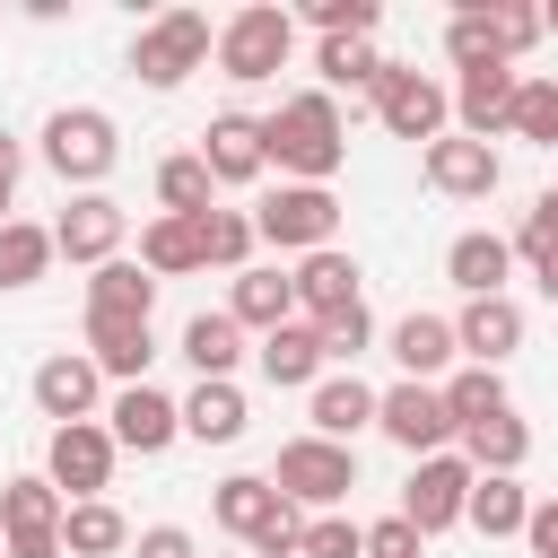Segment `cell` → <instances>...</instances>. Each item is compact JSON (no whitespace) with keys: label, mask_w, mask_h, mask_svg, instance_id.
Returning <instances> with one entry per match:
<instances>
[{"label":"cell","mask_w":558,"mask_h":558,"mask_svg":"<svg viewBox=\"0 0 558 558\" xmlns=\"http://www.w3.org/2000/svg\"><path fill=\"white\" fill-rule=\"evenodd\" d=\"M340 157H349V131H340V105H331L323 87L288 96V105L262 122V166H279L288 183H331Z\"/></svg>","instance_id":"obj_1"},{"label":"cell","mask_w":558,"mask_h":558,"mask_svg":"<svg viewBox=\"0 0 558 558\" xmlns=\"http://www.w3.org/2000/svg\"><path fill=\"white\" fill-rule=\"evenodd\" d=\"M209 52H218V26H209L201 9H166V17H148V26H140L131 70H140V87H183Z\"/></svg>","instance_id":"obj_2"},{"label":"cell","mask_w":558,"mask_h":558,"mask_svg":"<svg viewBox=\"0 0 558 558\" xmlns=\"http://www.w3.org/2000/svg\"><path fill=\"white\" fill-rule=\"evenodd\" d=\"M113 157H122V140H113V113H96V105H61V113L44 122V166H52L61 183L96 192V183L113 174Z\"/></svg>","instance_id":"obj_3"},{"label":"cell","mask_w":558,"mask_h":558,"mask_svg":"<svg viewBox=\"0 0 558 558\" xmlns=\"http://www.w3.org/2000/svg\"><path fill=\"white\" fill-rule=\"evenodd\" d=\"M270 488H279L288 506H314V514H331V506L357 488V453H349V445H331V436H296V445H279V471H270Z\"/></svg>","instance_id":"obj_4"},{"label":"cell","mask_w":558,"mask_h":558,"mask_svg":"<svg viewBox=\"0 0 558 558\" xmlns=\"http://www.w3.org/2000/svg\"><path fill=\"white\" fill-rule=\"evenodd\" d=\"M288 44H296V17L270 9V0H253V9H235V17L218 26V70H227L235 87H262V78L288 61Z\"/></svg>","instance_id":"obj_5"},{"label":"cell","mask_w":558,"mask_h":558,"mask_svg":"<svg viewBox=\"0 0 558 558\" xmlns=\"http://www.w3.org/2000/svg\"><path fill=\"white\" fill-rule=\"evenodd\" d=\"M331 227H340L331 183H279V192L253 209V244H279V253H323Z\"/></svg>","instance_id":"obj_6"},{"label":"cell","mask_w":558,"mask_h":558,"mask_svg":"<svg viewBox=\"0 0 558 558\" xmlns=\"http://www.w3.org/2000/svg\"><path fill=\"white\" fill-rule=\"evenodd\" d=\"M366 96H375V122H384L392 140H445V113H453V96H445L427 70H410V61H384Z\"/></svg>","instance_id":"obj_7"},{"label":"cell","mask_w":558,"mask_h":558,"mask_svg":"<svg viewBox=\"0 0 558 558\" xmlns=\"http://www.w3.org/2000/svg\"><path fill=\"white\" fill-rule=\"evenodd\" d=\"M113 436L96 427V418H78V427H52V445H44V480L61 488V506H87V497H105L113 488Z\"/></svg>","instance_id":"obj_8"},{"label":"cell","mask_w":558,"mask_h":558,"mask_svg":"<svg viewBox=\"0 0 558 558\" xmlns=\"http://www.w3.org/2000/svg\"><path fill=\"white\" fill-rule=\"evenodd\" d=\"M471 480H480V471H471L462 453H427V462L410 471V488H401V523H410L418 541H427V532H453L462 506H471Z\"/></svg>","instance_id":"obj_9"},{"label":"cell","mask_w":558,"mask_h":558,"mask_svg":"<svg viewBox=\"0 0 558 558\" xmlns=\"http://www.w3.org/2000/svg\"><path fill=\"white\" fill-rule=\"evenodd\" d=\"M0 549L9 558H61V488L52 480H9L0 488Z\"/></svg>","instance_id":"obj_10"},{"label":"cell","mask_w":558,"mask_h":558,"mask_svg":"<svg viewBox=\"0 0 558 558\" xmlns=\"http://www.w3.org/2000/svg\"><path fill=\"white\" fill-rule=\"evenodd\" d=\"M375 427H384L401 453H418V462L453 445V410H445L436 384H392V392H375Z\"/></svg>","instance_id":"obj_11"},{"label":"cell","mask_w":558,"mask_h":558,"mask_svg":"<svg viewBox=\"0 0 558 558\" xmlns=\"http://www.w3.org/2000/svg\"><path fill=\"white\" fill-rule=\"evenodd\" d=\"M52 253H70L78 270L122 262V201H105V192H70V209L52 218Z\"/></svg>","instance_id":"obj_12"},{"label":"cell","mask_w":558,"mask_h":558,"mask_svg":"<svg viewBox=\"0 0 558 558\" xmlns=\"http://www.w3.org/2000/svg\"><path fill=\"white\" fill-rule=\"evenodd\" d=\"M105 436H113L122 453H166V445L183 436V410H174L157 384H122L113 410H105Z\"/></svg>","instance_id":"obj_13"},{"label":"cell","mask_w":558,"mask_h":558,"mask_svg":"<svg viewBox=\"0 0 558 558\" xmlns=\"http://www.w3.org/2000/svg\"><path fill=\"white\" fill-rule=\"evenodd\" d=\"M497 148L488 140H462V131H445V140H427V183L445 192V201H488L497 192Z\"/></svg>","instance_id":"obj_14"},{"label":"cell","mask_w":558,"mask_h":558,"mask_svg":"<svg viewBox=\"0 0 558 558\" xmlns=\"http://www.w3.org/2000/svg\"><path fill=\"white\" fill-rule=\"evenodd\" d=\"M96 392H105V375H96V357H78V349H61V357L35 366V410H44L52 427L96 418Z\"/></svg>","instance_id":"obj_15"},{"label":"cell","mask_w":558,"mask_h":558,"mask_svg":"<svg viewBox=\"0 0 558 558\" xmlns=\"http://www.w3.org/2000/svg\"><path fill=\"white\" fill-rule=\"evenodd\" d=\"M514 61H480V70H462L453 78V113H462V140H497L506 131V113H514Z\"/></svg>","instance_id":"obj_16"},{"label":"cell","mask_w":558,"mask_h":558,"mask_svg":"<svg viewBox=\"0 0 558 558\" xmlns=\"http://www.w3.org/2000/svg\"><path fill=\"white\" fill-rule=\"evenodd\" d=\"M288 288H296V314H305V323H331V314L357 305V262H349L340 244H323V253H305V262L288 270Z\"/></svg>","instance_id":"obj_17"},{"label":"cell","mask_w":558,"mask_h":558,"mask_svg":"<svg viewBox=\"0 0 558 558\" xmlns=\"http://www.w3.org/2000/svg\"><path fill=\"white\" fill-rule=\"evenodd\" d=\"M453 349H471V366H506L523 349V305L514 296H471L453 314Z\"/></svg>","instance_id":"obj_18"},{"label":"cell","mask_w":558,"mask_h":558,"mask_svg":"<svg viewBox=\"0 0 558 558\" xmlns=\"http://www.w3.org/2000/svg\"><path fill=\"white\" fill-rule=\"evenodd\" d=\"M192 157L209 166V183H253V174H262V122H253V113H218Z\"/></svg>","instance_id":"obj_19"},{"label":"cell","mask_w":558,"mask_h":558,"mask_svg":"<svg viewBox=\"0 0 558 558\" xmlns=\"http://www.w3.org/2000/svg\"><path fill=\"white\" fill-rule=\"evenodd\" d=\"M506 270H514V244L488 235V227H471V235L445 244V279H453L462 296H506Z\"/></svg>","instance_id":"obj_20"},{"label":"cell","mask_w":558,"mask_h":558,"mask_svg":"<svg viewBox=\"0 0 558 558\" xmlns=\"http://www.w3.org/2000/svg\"><path fill=\"white\" fill-rule=\"evenodd\" d=\"M209 514H218V523H227V532H235V541L253 549V541H262V532H270V523L288 514V497H279V488H270L262 471H235V480H218Z\"/></svg>","instance_id":"obj_21"},{"label":"cell","mask_w":558,"mask_h":558,"mask_svg":"<svg viewBox=\"0 0 558 558\" xmlns=\"http://www.w3.org/2000/svg\"><path fill=\"white\" fill-rule=\"evenodd\" d=\"M148 305H157V279L140 262H105L87 279V323H148Z\"/></svg>","instance_id":"obj_22"},{"label":"cell","mask_w":558,"mask_h":558,"mask_svg":"<svg viewBox=\"0 0 558 558\" xmlns=\"http://www.w3.org/2000/svg\"><path fill=\"white\" fill-rule=\"evenodd\" d=\"M392 357H401V384H427V375H445L462 349H453V323H445V314H401V323H392Z\"/></svg>","instance_id":"obj_23"},{"label":"cell","mask_w":558,"mask_h":558,"mask_svg":"<svg viewBox=\"0 0 558 558\" xmlns=\"http://www.w3.org/2000/svg\"><path fill=\"white\" fill-rule=\"evenodd\" d=\"M262 375L279 384V392H296V384H323V331L314 323H279V331H262Z\"/></svg>","instance_id":"obj_24"},{"label":"cell","mask_w":558,"mask_h":558,"mask_svg":"<svg viewBox=\"0 0 558 558\" xmlns=\"http://www.w3.org/2000/svg\"><path fill=\"white\" fill-rule=\"evenodd\" d=\"M288 314H296L288 270H235V296H227V323L235 331H279Z\"/></svg>","instance_id":"obj_25"},{"label":"cell","mask_w":558,"mask_h":558,"mask_svg":"<svg viewBox=\"0 0 558 558\" xmlns=\"http://www.w3.org/2000/svg\"><path fill=\"white\" fill-rule=\"evenodd\" d=\"M140 270H148V279L209 270V262H201V218H148V227H140Z\"/></svg>","instance_id":"obj_26"},{"label":"cell","mask_w":558,"mask_h":558,"mask_svg":"<svg viewBox=\"0 0 558 558\" xmlns=\"http://www.w3.org/2000/svg\"><path fill=\"white\" fill-rule=\"evenodd\" d=\"M87 357H96V375H113V384H148L157 340H148V323H87Z\"/></svg>","instance_id":"obj_27"},{"label":"cell","mask_w":558,"mask_h":558,"mask_svg":"<svg viewBox=\"0 0 558 558\" xmlns=\"http://www.w3.org/2000/svg\"><path fill=\"white\" fill-rule=\"evenodd\" d=\"M305 410H314V436H331V445H349L357 427H375V392L357 375H323Z\"/></svg>","instance_id":"obj_28"},{"label":"cell","mask_w":558,"mask_h":558,"mask_svg":"<svg viewBox=\"0 0 558 558\" xmlns=\"http://www.w3.org/2000/svg\"><path fill=\"white\" fill-rule=\"evenodd\" d=\"M174 410H183V436L192 445H235L244 436V392L235 384H192Z\"/></svg>","instance_id":"obj_29"},{"label":"cell","mask_w":558,"mask_h":558,"mask_svg":"<svg viewBox=\"0 0 558 558\" xmlns=\"http://www.w3.org/2000/svg\"><path fill=\"white\" fill-rule=\"evenodd\" d=\"M183 357H192V375H201V384H235L244 331H235L227 314H192V323H183Z\"/></svg>","instance_id":"obj_30"},{"label":"cell","mask_w":558,"mask_h":558,"mask_svg":"<svg viewBox=\"0 0 558 558\" xmlns=\"http://www.w3.org/2000/svg\"><path fill=\"white\" fill-rule=\"evenodd\" d=\"M523 453H532V427L514 418V410H497V418H480V427H462V462L471 471H523Z\"/></svg>","instance_id":"obj_31"},{"label":"cell","mask_w":558,"mask_h":558,"mask_svg":"<svg viewBox=\"0 0 558 558\" xmlns=\"http://www.w3.org/2000/svg\"><path fill=\"white\" fill-rule=\"evenodd\" d=\"M462 523H480L488 541L523 532V523H532V497H523V480H506V471H480V480H471V506H462Z\"/></svg>","instance_id":"obj_32"},{"label":"cell","mask_w":558,"mask_h":558,"mask_svg":"<svg viewBox=\"0 0 558 558\" xmlns=\"http://www.w3.org/2000/svg\"><path fill=\"white\" fill-rule=\"evenodd\" d=\"M61 549H70V558H113V549H131V523H122V506H105V497H87V506H61Z\"/></svg>","instance_id":"obj_33"},{"label":"cell","mask_w":558,"mask_h":558,"mask_svg":"<svg viewBox=\"0 0 558 558\" xmlns=\"http://www.w3.org/2000/svg\"><path fill=\"white\" fill-rule=\"evenodd\" d=\"M436 392H445V410H453V436L506 410V375H497V366H462V375H445Z\"/></svg>","instance_id":"obj_34"},{"label":"cell","mask_w":558,"mask_h":558,"mask_svg":"<svg viewBox=\"0 0 558 558\" xmlns=\"http://www.w3.org/2000/svg\"><path fill=\"white\" fill-rule=\"evenodd\" d=\"M44 270H52V227L9 218V227H0V288H35Z\"/></svg>","instance_id":"obj_35"},{"label":"cell","mask_w":558,"mask_h":558,"mask_svg":"<svg viewBox=\"0 0 558 558\" xmlns=\"http://www.w3.org/2000/svg\"><path fill=\"white\" fill-rule=\"evenodd\" d=\"M445 52H453V70L506 61V52H497V9H488V0H462V9H453V26H445Z\"/></svg>","instance_id":"obj_36"},{"label":"cell","mask_w":558,"mask_h":558,"mask_svg":"<svg viewBox=\"0 0 558 558\" xmlns=\"http://www.w3.org/2000/svg\"><path fill=\"white\" fill-rule=\"evenodd\" d=\"M209 192H218V183H209L201 157H166V166H157V201H166V218H201V209H218Z\"/></svg>","instance_id":"obj_37"},{"label":"cell","mask_w":558,"mask_h":558,"mask_svg":"<svg viewBox=\"0 0 558 558\" xmlns=\"http://www.w3.org/2000/svg\"><path fill=\"white\" fill-rule=\"evenodd\" d=\"M201 262L253 270V218H244V209H201Z\"/></svg>","instance_id":"obj_38"},{"label":"cell","mask_w":558,"mask_h":558,"mask_svg":"<svg viewBox=\"0 0 558 558\" xmlns=\"http://www.w3.org/2000/svg\"><path fill=\"white\" fill-rule=\"evenodd\" d=\"M506 131H514V140H532V148H558V78H523V87H514Z\"/></svg>","instance_id":"obj_39"},{"label":"cell","mask_w":558,"mask_h":558,"mask_svg":"<svg viewBox=\"0 0 558 558\" xmlns=\"http://www.w3.org/2000/svg\"><path fill=\"white\" fill-rule=\"evenodd\" d=\"M314 70H323L331 87H375V70H384V52H375V44H357V35H323V52H314Z\"/></svg>","instance_id":"obj_40"},{"label":"cell","mask_w":558,"mask_h":558,"mask_svg":"<svg viewBox=\"0 0 558 558\" xmlns=\"http://www.w3.org/2000/svg\"><path fill=\"white\" fill-rule=\"evenodd\" d=\"M296 558H366V523H349V514H314V523L296 532Z\"/></svg>","instance_id":"obj_41"},{"label":"cell","mask_w":558,"mask_h":558,"mask_svg":"<svg viewBox=\"0 0 558 558\" xmlns=\"http://www.w3.org/2000/svg\"><path fill=\"white\" fill-rule=\"evenodd\" d=\"M314 331H323V366H331V357L349 366V357H366V340H375V314H366V296H357L349 314H331V323H314Z\"/></svg>","instance_id":"obj_42"},{"label":"cell","mask_w":558,"mask_h":558,"mask_svg":"<svg viewBox=\"0 0 558 558\" xmlns=\"http://www.w3.org/2000/svg\"><path fill=\"white\" fill-rule=\"evenodd\" d=\"M375 17H384L375 0H314V9H305V26H314V35H357V44L375 35Z\"/></svg>","instance_id":"obj_43"},{"label":"cell","mask_w":558,"mask_h":558,"mask_svg":"<svg viewBox=\"0 0 558 558\" xmlns=\"http://www.w3.org/2000/svg\"><path fill=\"white\" fill-rule=\"evenodd\" d=\"M514 253H523V262H549V253H558V192H541V201L523 209V227H514Z\"/></svg>","instance_id":"obj_44"},{"label":"cell","mask_w":558,"mask_h":558,"mask_svg":"<svg viewBox=\"0 0 558 558\" xmlns=\"http://www.w3.org/2000/svg\"><path fill=\"white\" fill-rule=\"evenodd\" d=\"M549 26H541V9H497V52L514 61V52H532Z\"/></svg>","instance_id":"obj_45"},{"label":"cell","mask_w":558,"mask_h":558,"mask_svg":"<svg viewBox=\"0 0 558 558\" xmlns=\"http://www.w3.org/2000/svg\"><path fill=\"white\" fill-rule=\"evenodd\" d=\"M366 558H418V532L401 514H384V523H366Z\"/></svg>","instance_id":"obj_46"},{"label":"cell","mask_w":558,"mask_h":558,"mask_svg":"<svg viewBox=\"0 0 558 558\" xmlns=\"http://www.w3.org/2000/svg\"><path fill=\"white\" fill-rule=\"evenodd\" d=\"M131 549H140V558H201V549H192V532H183V523H148V532H140V541H131Z\"/></svg>","instance_id":"obj_47"},{"label":"cell","mask_w":558,"mask_h":558,"mask_svg":"<svg viewBox=\"0 0 558 558\" xmlns=\"http://www.w3.org/2000/svg\"><path fill=\"white\" fill-rule=\"evenodd\" d=\"M296 532H305V523H296V506H288V514H279V523L253 541V558H296Z\"/></svg>","instance_id":"obj_48"},{"label":"cell","mask_w":558,"mask_h":558,"mask_svg":"<svg viewBox=\"0 0 558 558\" xmlns=\"http://www.w3.org/2000/svg\"><path fill=\"white\" fill-rule=\"evenodd\" d=\"M523 541H532V558H558V497H549V506H532Z\"/></svg>","instance_id":"obj_49"},{"label":"cell","mask_w":558,"mask_h":558,"mask_svg":"<svg viewBox=\"0 0 558 558\" xmlns=\"http://www.w3.org/2000/svg\"><path fill=\"white\" fill-rule=\"evenodd\" d=\"M17 166H26V148H17L9 131H0V192H17Z\"/></svg>","instance_id":"obj_50"},{"label":"cell","mask_w":558,"mask_h":558,"mask_svg":"<svg viewBox=\"0 0 558 558\" xmlns=\"http://www.w3.org/2000/svg\"><path fill=\"white\" fill-rule=\"evenodd\" d=\"M532 279H541V296L558 305V253H549V262H532Z\"/></svg>","instance_id":"obj_51"},{"label":"cell","mask_w":558,"mask_h":558,"mask_svg":"<svg viewBox=\"0 0 558 558\" xmlns=\"http://www.w3.org/2000/svg\"><path fill=\"white\" fill-rule=\"evenodd\" d=\"M541 26H558V9H541Z\"/></svg>","instance_id":"obj_52"},{"label":"cell","mask_w":558,"mask_h":558,"mask_svg":"<svg viewBox=\"0 0 558 558\" xmlns=\"http://www.w3.org/2000/svg\"><path fill=\"white\" fill-rule=\"evenodd\" d=\"M0 227H9V192H0Z\"/></svg>","instance_id":"obj_53"},{"label":"cell","mask_w":558,"mask_h":558,"mask_svg":"<svg viewBox=\"0 0 558 558\" xmlns=\"http://www.w3.org/2000/svg\"><path fill=\"white\" fill-rule=\"evenodd\" d=\"M0 558H9V549H0Z\"/></svg>","instance_id":"obj_54"}]
</instances>
